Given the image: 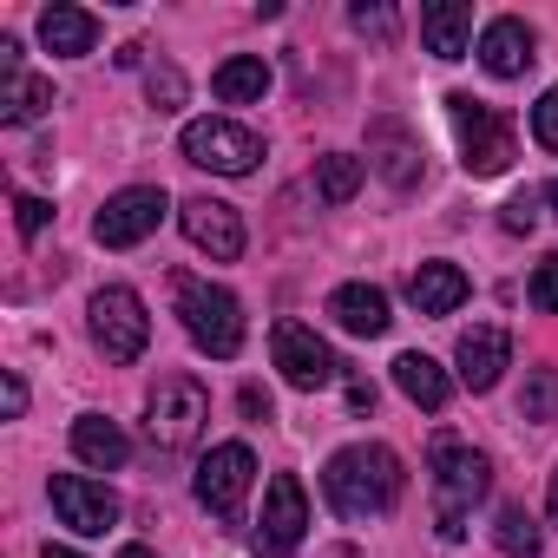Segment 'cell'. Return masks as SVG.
Wrapping results in <instances>:
<instances>
[{
  "mask_svg": "<svg viewBox=\"0 0 558 558\" xmlns=\"http://www.w3.org/2000/svg\"><path fill=\"white\" fill-rule=\"evenodd\" d=\"M401 460H395V447H381V440H355V447H342L329 466H323V493H329V506L342 512V519H381V512H395V499H401Z\"/></svg>",
  "mask_w": 558,
  "mask_h": 558,
  "instance_id": "cell-1",
  "label": "cell"
},
{
  "mask_svg": "<svg viewBox=\"0 0 558 558\" xmlns=\"http://www.w3.org/2000/svg\"><path fill=\"white\" fill-rule=\"evenodd\" d=\"M427 466H434V499H440V519H434V525H440L447 545H460L473 499H486V486H493V460L473 453V447H460L453 434H434Z\"/></svg>",
  "mask_w": 558,
  "mask_h": 558,
  "instance_id": "cell-2",
  "label": "cell"
},
{
  "mask_svg": "<svg viewBox=\"0 0 558 558\" xmlns=\"http://www.w3.org/2000/svg\"><path fill=\"white\" fill-rule=\"evenodd\" d=\"M447 119H453V138H460V165H466L473 178H499V171L519 158V145H512V119L493 112L486 99H473V93H447Z\"/></svg>",
  "mask_w": 558,
  "mask_h": 558,
  "instance_id": "cell-3",
  "label": "cell"
},
{
  "mask_svg": "<svg viewBox=\"0 0 558 558\" xmlns=\"http://www.w3.org/2000/svg\"><path fill=\"white\" fill-rule=\"evenodd\" d=\"M178 316H184V336H191L204 355L230 362V355L243 349V303H236L230 290L197 283V276H178Z\"/></svg>",
  "mask_w": 558,
  "mask_h": 558,
  "instance_id": "cell-4",
  "label": "cell"
},
{
  "mask_svg": "<svg viewBox=\"0 0 558 558\" xmlns=\"http://www.w3.org/2000/svg\"><path fill=\"white\" fill-rule=\"evenodd\" d=\"M204 421H210V395L191 375H165L151 388V408H145V440L158 453H184V447H197Z\"/></svg>",
  "mask_w": 558,
  "mask_h": 558,
  "instance_id": "cell-5",
  "label": "cell"
},
{
  "mask_svg": "<svg viewBox=\"0 0 558 558\" xmlns=\"http://www.w3.org/2000/svg\"><path fill=\"white\" fill-rule=\"evenodd\" d=\"M250 480H256V453L243 440H223L197 460V506L223 525H243V499H250Z\"/></svg>",
  "mask_w": 558,
  "mask_h": 558,
  "instance_id": "cell-6",
  "label": "cell"
},
{
  "mask_svg": "<svg viewBox=\"0 0 558 558\" xmlns=\"http://www.w3.org/2000/svg\"><path fill=\"white\" fill-rule=\"evenodd\" d=\"M178 151H184L191 165L217 171V178H250L256 158H263V138L243 132V125H230V119H191L184 138H178Z\"/></svg>",
  "mask_w": 558,
  "mask_h": 558,
  "instance_id": "cell-7",
  "label": "cell"
},
{
  "mask_svg": "<svg viewBox=\"0 0 558 558\" xmlns=\"http://www.w3.org/2000/svg\"><path fill=\"white\" fill-rule=\"evenodd\" d=\"M86 316H93V342L106 349V362H138V355H145V342H151V316H145L138 290L106 283V290L93 296Z\"/></svg>",
  "mask_w": 558,
  "mask_h": 558,
  "instance_id": "cell-8",
  "label": "cell"
},
{
  "mask_svg": "<svg viewBox=\"0 0 558 558\" xmlns=\"http://www.w3.org/2000/svg\"><path fill=\"white\" fill-rule=\"evenodd\" d=\"M303 532H310V493H303L296 473H276V480L263 486V519H256L250 545H256L263 558H290V551L303 545Z\"/></svg>",
  "mask_w": 558,
  "mask_h": 558,
  "instance_id": "cell-9",
  "label": "cell"
},
{
  "mask_svg": "<svg viewBox=\"0 0 558 558\" xmlns=\"http://www.w3.org/2000/svg\"><path fill=\"white\" fill-rule=\"evenodd\" d=\"M269 355H276V368H283V381L303 388V395H316V388H329V381L342 375L336 349H329L316 329H303V323H276V329H269Z\"/></svg>",
  "mask_w": 558,
  "mask_h": 558,
  "instance_id": "cell-10",
  "label": "cell"
},
{
  "mask_svg": "<svg viewBox=\"0 0 558 558\" xmlns=\"http://www.w3.org/2000/svg\"><path fill=\"white\" fill-rule=\"evenodd\" d=\"M165 210H171V197H165L158 184H125V191L106 197V210L93 217V236H99L106 250H132V243H145V236L165 223Z\"/></svg>",
  "mask_w": 558,
  "mask_h": 558,
  "instance_id": "cell-11",
  "label": "cell"
},
{
  "mask_svg": "<svg viewBox=\"0 0 558 558\" xmlns=\"http://www.w3.org/2000/svg\"><path fill=\"white\" fill-rule=\"evenodd\" d=\"M47 499H53L60 525H73V532H86V538H106V532L119 525V493L99 486V480H86V473H53V480H47Z\"/></svg>",
  "mask_w": 558,
  "mask_h": 558,
  "instance_id": "cell-12",
  "label": "cell"
},
{
  "mask_svg": "<svg viewBox=\"0 0 558 558\" xmlns=\"http://www.w3.org/2000/svg\"><path fill=\"white\" fill-rule=\"evenodd\" d=\"M178 223H184V236H191L210 263H236V256H243V217H236L223 197H184V204H178Z\"/></svg>",
  "mask_w": 558,
  "mask_h": 558,
  "instance_id": "cell-13",
  "label": "cell"
},
{
  "mask_svg": "<svg viewBox=\"0 0 558 558\" xmlns=\"http://www.w3.org/2000/svg\"><path fill=\"white\" fill-rule=\"evenodd\" d=\"M453 362H460V381H466L473 395H486V388H499V375L512 368V336H506L499 323H480V329L460 336Z\"/></svg>",
  "mask_w": 558,
  "mask_h": 558,
  "instance_id": "cell-14",
  "label": "cell"
},
{
  "mask_svg": "<svg viewBox=\"0 0 558 558\" xmlns=\"http://www.w3.org/2000/svg\"><path fill=\"white\" fill-rule=\"evenodd\" d=\"M480 66H486L493 80H519V73L532 66V27L512 21V14L486 21V34H480Z\"/></svg>",
  "mask_w": 558,
  "mask_h": 558,
  "instance_id": "cell-15",
  "label": "cell"
},
{
  "mask_svg": "<svg viewBox=\"0 0 558 558\" xmlns=\"http://www.w3.org/2000/svg\"><path fill=\"white\" fill-rule=\"evenodd\" d=\"M466 269L460 263H421L414 276H408V303L421 310V316H453L460 303H466Z\"/></svg>",
  "mask_w": 558,
  "mask_h": 558,
  "instance_id": "cell-16",
  "label": "cell"
},
{
  "mask_svg": "<svg viewBox=\"0 0 558 558\" xmlns=\"http://www.w3.org/2000/svg\"><path fill=\"white\" fill-rule=\"evenodd\" d=\"M421 40H427L434 60H466L473 8H466V0H427V8H421Z\"/></svg>",
  "mask_w": 558,
  "mask_h": 558,
  "instance_id": "cell-17",
  "label": "cell"
},
{
  "mask_svg": "<svg viewBox=\"0 0 558 558\" xmlns=\"http://www.w3.org/2000/svg\"><path fill=\"white\" fill-rule=\"evenodd\" d=\"M368 158H375V171H381L395 191H408V184L421 178V145H414L395 119H375V125H368Z\"/></svg>",
  "mask_w": 558,
  "mask_h": 558,
  "instance_id": "cell-18",
  "label": "cell"
},
{
  "mask_svg": "<svg viewBox=\"0 0 558 558\" xmlns=\"http://www.w3.org/2000/svg\"><path fill=\"white\" fill-rule=\"evenodd\" d=\"M329 316L349 329V336H388V296L375 290V283H342L336 296H329Z\"/></svg>",
  "mask_w": 558,
  "mask_h": 558,
  "instance_id": "cell-19",
  "label": "cell"
},
{
  "mask_svg": "<svg viewBox=\"0 0 558 558\" xmlns=\"http://www.w3.org/2000/svg\"><path fill=\"white\" fill-rule=\"evenodd\" d=\"M395 388H401L414 408H427V414H440V408L453 401V381H447V368H440L434 355H421V349H408V355L395 362Z\"/></svg>",
  "mask_w": 558,
  "mask_h": 558,
  "instance_id": "cell-20",
  "label": "cell"
},
{
  "mask_svg": "<svg viewBox=\"0 0 558 558\" xmlns=\"http://www.w3.org/2000/svg\"><path fill=\"white\" fill-rule=\"evenodd\" d=\"M73 453H80L86 466L112 473V466H125V460H132V440H125V427H119V421H106V414H80V421H73Z\"/></svg>",
  "mask_w": 558,
  "mask_h": 558,
  "instance_id": "cell-21",
  "label": "cell"
},
{
  "mask_svg": "<svg viewBox=\"0 0 558 558\" xmlns=\"http://www.w3.org/2000/svg\"><path fill=\"white\" fill-rule=\"evenodd\" d=\"M40 40H47V53L80 60V53L99 47V14H86V8H47L40 14Z\"/></svg>",
  "mask_w": 558,
  "mask_h": 558,
  "instance_id": "cell-22",
  "label": "cell"
},
{
  "mask_svg": "<svg viewBox=\"0 0 558 558\" xmlns=\"http://www.w3.org/2000/svg\"><path fill=\"white\" fill-rule=\"evenodd\" d=\"M210 93H217L223 106H256V99L269 93V66H263V53H236V60H223L217 80H210Z\"/></svg>",
  "mask_w": 558,
  "mask_h": 558,
  "instance_id": "cell-23",
  "label": "cell"
},
{
  "mask_svg": "<svg viewBox=\"0 0 558 558\" xmlns=\"http://www.w3.org/2000/svg\"><path fill=\"white\" fill-rule=\"evenodd\" d=\"M47 106H53V80H40V73H8L0 80V119L8 125H34Z\"/></svg>",
  "mask_w": 558,
  "mask_h": 558,
  "instance_id": "cell-24",
  "label": "cell"
},
{
  "mask_svg": "<svg viewBox=\"0 0 558 558\" xmlns=\"http://www.w3.org/2000/svg\"><path fill=\"white\" fill-rule=\"evenodd\" d=\"M362 178H368V165L349 158V151H329V158L316 165V191H323V204H349V197L362 191Z\"/></svg>",
  "mask_w": 558,
  "mask_h": 558,
  "instance_id": "cell-25",
  "label": "cell"
},
{
  "mask_svg": "<svg viewBox=\"0 0 558 558\" xmlns=\"http://www.w3.org/2000/svg\"><path fill=\"white\" fill-rule=\"evenodd\" d=\"M493 538H499V551H506V558H538V519H532L525 506H499Z\"/></svg>",
  "mask_w": 558,
  "mask_h": 558,
  "instance_id": "cell-26",
  "label": "cell"
},
{
  "mask_svg": "<svg viewBox=\"0 0 558 558\" xmlns=\"http://www.w3.org/2000/svg\"><path fill=\"white\" fill-rule=\"evenodd\" d=\"M519 414H525V421H558V368H532V375H525Z\"/></svg>",
  "mask_w": 558,
  "mask_h": 558,
  "instance_id": "cell-27",
  "label": "cell"
},
{
  "mask_svg": "<svg viewBox=\"0 0 558 558\" xmlns=\"http://www.w3.org/2000/svg\"><path fill=\"white\" fill-rule=\"evenodd\" d=\"M145 93H151L158 112H178V106H184V73H178L171 60H158V66L145 73Z\"/></svg>",
  "mask_w": 558,
  "mask_h": 558,
  "instance_id": "cell-28",
  "label": "cell"
},
{
  "mask_svg": "<svg viewBox=\"0 0 558 558\" xmlns=\"http://www.w3.org/2000/svg\"><path fill=\"white\" fill-rule=\"evenodd\" d=\"M349 21H355V34H368V40H381V47H388L395 27H401L395 8H381V0H375V8H368V0H362V8H349Z\"/></svg>",
  "mask_w": 558,
  "mask_h": 558,
  "instance_id": "cell-29",
  "label": "cell"
},
{
  "mask_svg": "<svg viewBox=\"0 0 558 558\" xmlns=\"http://www.w3.org/2000/svg\"><path fill=\"white\" fill-rule=\"evenodd\" d=\"M14 223H21V236L34 243V236L53 223V204H47V197H34V191H21V197H14Z\"/></svg>",
  "mask_w": 558,
  "mask_h": 558,
  "instance_id": "cell-30",
  "label": "cell"
},
{
  "mask_svg": "<svg viewBox=\"0 0 558 558\" xmlns=\"http://www.w3.org/2000/svg\"><path fill=\"white\" fill-rule=\"evenodd\" d=\"M532 310H545V316H558V250L532 269Z\"/></svg>",
  "mask_w": 558,
  "mask_h": 558,
  "instance_id": "cell-31",
  "label": "cell"
},
{
  "mask_svg": "<svg viewBox=\"0 0 558 558\" xmlns=\"http://www.w3.org/2000/svg\"><path fill=\"white\" fill-rule=\"evenodd\" d=\"M532 138H538L545 151H558V86L538 93V106H532Z\"/></svg>",
  "mask_w": 558,
  "mask_h": 558,
  "instance_id": "cell-32",
  "label": "cell"
},
{
  "mask_svg": "<svg viewBox=\"0 0 558 558\" xmlns=\"http://www.w3.org/2000/svg\"><path fill=\"white\" fill-rule=\"evenodd\" d=\"M499 223H506L512 236H519V230H532V223H538V197H532V191H519V197L499 210Z\"/></svg>",
  "mask_w": 558,
  "mask_h": 558,
  "instance_id": "cell-33",
  "label": "cell"
},
{
  "mask_svg": "<svg viewBox=\"0 0 558 558\" xmlns=\"http://www.w3.org/2000/svg\"><path fill=\"white\" fill-rule=\"evenodd\" d=\"M0 408H8V421H21V414H27V381H21V375L0 381Z\"/></svg>",
  "mask_w": 558,
  "mask_h": 558,
  "instance_id": "cell-34",
  "label": "cell"
},
{
  "mask_svg": "<svg viewBox=\"0 0 558 558\" xmlns=\"http://www.w3.org/2000/svg\"><path fill=\"white\" fill-rule=\"evenodd\" d=\"M349 408H355V414H368V408H375V381H362V375H355V381H349Z\"/></svg>",
  "mask_w": 558,
  "mask_h": 558,
  "instance_id": "cell-35",
  "label": "cell"
},
{
  "mask_svg": "<svg viewBox=\"0 0 558 558\" xmlns=\"http://www.w3.org/2000/svg\"><path fill=\"white\" fill-rule=\"evenodd\" d=\"M243 414H263V421H269V395H263V388H243Z\"/></svg>",
  "mask_w": 558,
  "mask_h": 558,
  "instance_id": "cell-36",
  "label": "cell"
},
{
  "mask_svg": "<svg viewBox=\"0 0 558 558\" xmlns=\"http://www.w3.org/2000/svg\"><path fill=\"white\" fill-rule=\"evenodd\" d=\"M545 512H551V525H558V473H551V499H545Z\"/></svg>",
  "mask_w": 558,
  "mask_h": 558,
  "instance_id": "cell-37",
  "label": "cell"
},
{
  "mask_svg": "<svg viewBox=\"0 0 558 558\" xmlns=\"http://www.w3.org/2000/svg\"><path fill=\"white\" fill-rule=\"evenodd\" d=\"M40 558H80V551H73V545H47Z\"/></svg>",
  "mask_w": 558,
  "mask_h": 558,
  "instance_id": "cell-38",
  "label": "cell"
},
{
  "mask_svg": "<svg viewBox=\"0 0 558 558\" xmlns=\"http://www.w3.org/2000/svg\"><path fill=\"white\" fill-rule=\"evenodd\" d=\"M119 558H158V551H151V545H125Z\"/></svg>",
  "mask_w": 558,
  "mask_h": 558,
  "instance_id": "cell-39",
  "label": "cell"
},
{
  "mask_svg": "<svg viewBox=\"0 0 558 558\" xmlns=\"http://www.w3.org/2000/svg\"><path fill=\"white\" fill-rule=\"evenodd\" d=\"M545 197H551V217H558V178H551V191H545Z\"/></svg>",
  "mask_w": 558,
  "mask_h": 558,
  "instance_id": "cell-40",
  "label": "cell"
}]
</instances>
